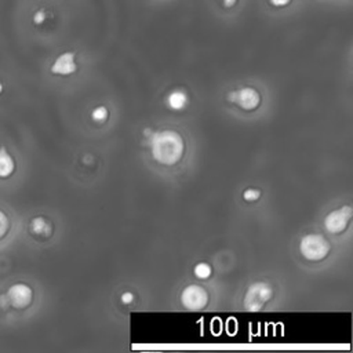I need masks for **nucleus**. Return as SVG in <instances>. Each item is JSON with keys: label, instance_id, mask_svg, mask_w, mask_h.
I'll list each match as a JSON object with an SVG mask.
<instances>
[{"label": "nucleus", "instance_id": "f257e3e1", "mask_svg": "<svg viewBox=\"0 0 353 353\" xmlns=\"http://www.w3.org/2000/svg\"><path fill=\"white\" fill-rule=\"evenodd\" d=\"M36 303L34 285L23 279H8L0 285V323L11 324L22 319Z\"/></svg>", "mask_w": 353, "mask_h": 353}, {"label": "nucleus", "instance_id": "f03ea898", "mask_svg": "<svg viewBox=\"0 0 353 353\" xmlns=\"http://www.w3.org/2000/svg\"><path fill=\"white\" fill-rule=\"evenodd\" d=\"M150 148L154 160L164 165H172L182 157L183 139L175 131H159L152 137Z\"/></svg>", "mask_w": 353, "mask_h": 353}, {"label": "nucleus", "instance_id": "7ed1b4c3", "mask_svg": "<svg viewBox=\"0 0 353 353\" xmlns=\"http://www.w3.org/2000/svg\"><path fill=\"white\" fill-rule=\"evenodd\" d=\"M55 232L54 222L44 214H33L26 218L23 233L32 243H46Z\"/></svg>", "mask_w": 353, "mask_h": 353}, {"label": "nucleus", "instance_id": "20e7f679", "mask_svg": "<svg viewBox=\"0 0 353 353\" xmlns=\"http://www.w3.org/2000/svg\"><path fill=\"white\" fill-rule=\"evenodd\" d=\"M301 254L309 261L324 259L330 252V244L321 234H306L299 243Z\"/></svg>", "mask_w": 353, "mask_h": 353}, {"label": "nucleus", "instance_id": "39448f33", "mask_svg": "<svg viewBox=\"0 0 353 353\" xmlns=\"http://www.w3.org/2000/svg\"><path fill=\"white\" fill-rule=\"evenodd\" d=\"M273 291L268 283L258 281L250 285L244 296V306L251 312L261 310L263 305L272 298Z\"/></svg>", "mask_w": 353, "mask_h": 353}, {"label": "nucleus", "instance_id": "423d86ee", "mask_svg": "<svg viewBox=\"0 0 353 353\" xmlns=\"http://www.w3.org/2000/svg\"><path fill=\"white\" fill-rule=\"evenodd\" d=\"M17 216L11 207L0 203V250L11 244L17 234Z\"/></svg>", "mask_w": 353, "mask_h": 353}, {"label": "nucleus", "instance_id": "0eeeda50", "mask_svg": "<svg viewBox=\"0 0 353 353\" xmlns=\"http://www.w3.org/2000/svg\"><path fill=\"white\" fill-rule=\"evenodd\" d=\"M19 170L17 154L6 143H0V183L11 182Z\"/></svg>", "mask_w": 353, "mask_h": 353}, {"label": "nucleus", "instance_id": "6e6552de", "mask_svg": "<svg viewBox=\"0 0 353 353\" xmlns=\"http://www.w3.org/2000/svg\"><path fill=\"white\" fill-rule=\"evenodd\" d=\"M77 70V59L74 51H63L55 57L50 66V73L55 76H70Z\"/></svg>", "mask_w": 353, "mask_h": 353}, {"label": "nucleus", "instance_id": "1a4fd4ad", "mask_svg": "<svg viewBox=\"0 0 353 353\" xmlns=\"http://www.w3.org/2000/svg\"><path fill=\"white\" fill-rule=\"evenodd\" d=\"M228 98L230 102L236 103L244 110H254L261 102L259 92L252 87H243L236 91H232Z\"/></svg>", "mask_w": 353, "mask_h": 353}, {"label": "nucleus", "instance_id": "9d476101", "mask_svg": "<svg viewBox=\"0 0 353 353\" xmlns=\"http://www.w3.org/2000/svg\"><path fill=\"white\" fill-rule=\"evenodd\" d=\"M182 305L190 310L203 309L208 302L207 291L200 285H189L181 294Z\"/></svg>", "mask_w": 353, "mask_h": 353}, {"label": "nucleus", "instance_id": "9b49d317", "mask_svg": "<svg viewBox=\"0 0 353 353\" xmlns=\"http://www.w3.org/2000/svg\"><path fill=\"white\" fill-rule=\"evenodd\" d=\"M350 218H352V208L349 205H345L335 211H331L324 219V226L330 233L336 234L345 230Z\"/></svg>", "mask_w": 353, "mask_h": 353}, {"label": "nucleus", "instance_id": "f8f14e48", "mask_svg": "<svg viewBox=\"0 0 353 353\" xmlns=\"http://www.w3.org/2000/svg\"><path fill=\"white\" fill-rule=\"evenodd\" d=\"M167 103L174 110H182L188 105V95L181 90H175L167 97Z\"/></svg>", "mask_w": 353, "mask_h": 353}, {"label": "nucleus", "instance_id": "ddd939ff", "mask_svg": "<svg viewBox=\"0 0 353 353\" xmlns=\"http://www.w3.org/2000/svg\"><path fill=\"white\" fill-rule=\"evenodd\" d=\"M193 273H194V276L197 279H207L211 274V266L208 263H205V262H200V263H197L194 266Z\"/></svg>", "mask_w": 353, "mask_h": 353}, {"label": "nucleus", "instance_id": "4468645a", "mask_svg": "<svg viewBox=\"0 0 353 353\" xmlns=\"http://www.w3.org/2000/svg\"><path fill=\"white\" fill-rule=\"evenodd\" d=\"M48 19V12L46 8H39L33 12V17H32V22L33 25L36 26H41L46 23V21Z\"/></svg>", "mask_w": 353, "mask_h": 353}, {"label": "nucleus", "instance_id": "2eb2a0df", "mask_svg": "<svg viewBox=\"0 0 353 353\" xmlns=\"http://www.w3.org/2000/svg\"><path fill=\"white\" fill-rule=\"evenodd\" d=\"M109 116V112L105 106H98L91 112V119L97 123H103Z\"/></svg>", "mask_w": 353, "mask_h": 353}, {"label": "nucleus", "instance_id": "dca6fc26", "mask_svg": "<svg viewBox=\"0 0 353 353\" xmlns=\"http://www.w3.org/2000/svg\"><path fill=\"white\" fill-rule=\"evenodd\" d=\"M294 0H266L268 6H270L274 10H283V8H287L288 6L292 4Z\"/></svg>", "mask_w": 353, "mask_h": 353}, {"label": "nucleus", "instance_id": "f3484780", "mask_svg": "<svg viewBox=\"0 0 353 353\" xmlns=\"http://www.w3.org/2000/svg\"><path fill=\"white\" fill-rule=\"evenodd\" d=\"M259 196H261V192L258 189H252V188L244 190V193H243V197L247 201H255V200L259 199Z\"/></svg>", "mask_w": 353, "mask_h": 353}, {"label": "nucleus", "instance_id": "a211bd4d", "mask_svg": "<svg viewBox=\"0 0 353 353\" xmlns=\"http://www.w3.org/2000/svg\"><path fill=\"white\" fill-rule=\"evenodd\" d=\"M239 3L240 0H221V7L223 10H233Z\"/></svg>", "mask_w": 353, "mask_h": 353}, {"label": "nucleus", "instance_id": "6ab92c4d", "mask_svg": "<svg viewBox=\"0 0 353 353\" xmlns=\"http://www.w3.org/2000/svg\"><path fill=\"white\" fill-rule=\"evenodd\" d=\"M132 299H134V294H132V292L125 291V292H123V294H121V302H123V303L128 305V303H131V302H132Z\"/></svg>", "mask_w": 353, "mask_h": 353}, {"label": "nucleus", "instance_id": "aec40b11", "mask_svg": "<svg viewBox=\"0 0 353 353\" xmlns=\"http://www.w3.org/2000/svg\"><path fill=\"white\" fill-rule=\"evenodd\" d=\"M6 90H7V83L3 77H0V98L6 95Z\"/></svg>", "mask_w": 353, "mask_h": 353}]
</instances>
